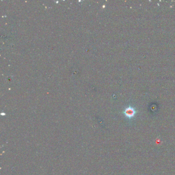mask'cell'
<instances>
[{
	"label": "cell",
	"mask_w": 175,
	"mask_h": 175,
	"mask_svg": "<svg viewBox=\"0 0 175 175\" xmlns=\"http://www.w3.org/2000/svg\"><path fill=\"white\" fill-rule=\"evenodd\" d=\"M136 114V111L135 109L132 107H128L125 109V110L124 112V114L129 119L133 118Z\"/></svg>",
	"instance_id": "cell-1"
}]
</instances>
